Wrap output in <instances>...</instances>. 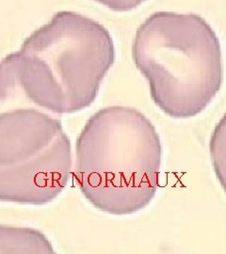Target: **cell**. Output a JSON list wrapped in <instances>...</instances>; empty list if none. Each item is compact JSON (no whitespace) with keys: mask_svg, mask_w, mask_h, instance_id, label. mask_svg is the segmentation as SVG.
I'll use <instances>...</instances> for the list:
<instances>
[{"mask_svg":"<svg viewBox=\"0 0 226 254\" xmlns=\"http://www.w3.org/2000/svg\"><path fill=\"white\" fill-rule=\"evenodd\" d=\"M27 95L18 54L0 61V201L45 205L66 188L72 146L61 120Z\"/></svg>","mask_w":226,"mask_h":254,"instance_id":"2","label":"cell"},{"mask_svg":"<svg viewBox=\"0 0 226 254\" xmlns=\"http://www.w3.org/2000/svg\"><path fill=\"white\" fill-rule=\"evenodd\" d=\"M162 160L159 135L138 109H100L75 143L74 177L83 196L100 211L132 215L154 199Z\"/></svg>","mask_w":226,"mask_h":254,"instance_id":"1","label":"cell"},{"mask_svg":"<svg viewBox=\"0 0 226 254\" xmlns=\"http://www.w3.org/2000/svg\"><path fill=\"white\" fill-rule=\"evenodd\" d=\"M209 150L214 172L226 192V113L211 135Z\"/></svg>","mask_w":226,"mask_h":254,"instance_id":"6","label":"cell"},{"mask_svg":"<svg viewBox=\"0 0 226 254\" xmlns=\"http://www.w3.org/2000/svg\"><path fill=\"white\" fill-rule=\"evenodd\" d=\"M114 11H129L140 7L146 0H94Z\"/></svg>","mask_w":226,"mask_h":254,"instance_id":"7","label":"cell"},{"mask_svg":"<svg viewBox=\"0 0 226 254\" xmlns=\"http://www.w3.org/2000/svg\"><path fill=\"white\" fill-rule=\"evenodd\" d=\"M17 54L27 95L57 115L89 108L116 58L109 30L71 10L57 12L33 31Z\"/></svg>","mask_w":226,"mask_h":254,"instance_id":"3","label":"cell"},{"mask_svg":"<svg viewBox=\"0 0 226 254\" xmlns=\"http://www.w3.org/2000/svg\"><path fill=\"white\" fill-rule=\"evenodd\" d=\"M132 55L154 104L172 118L199 115L222 88L221 44L199 15L153 13L138 28Z\"/></svg>","mask_w":226,"mask_h":254,"instance_id":"4","label":"cell"},{"mask_svg":"<svg viewBox=\"0 0 226 254\" xmlns=\"http://www.w3.org/2000/svg\"><path fill=\"white\" fill-rule=\"evenodd\" d=\"M0 254H52L55 251L36 229L0 225Z\"/></svg>","mask_w":226,"mask_h":254,"instance_id":"5","label":"cell"}]
</instances>
